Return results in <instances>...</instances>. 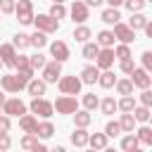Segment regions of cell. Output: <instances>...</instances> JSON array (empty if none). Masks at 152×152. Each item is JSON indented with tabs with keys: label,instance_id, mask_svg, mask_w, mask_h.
Returning a JSON list of instances; mask_svg holds the SVG:
<instances>
[{
	"label": "cell",
	"instance_id": "6da1fadb",
	"mask_svg": "<svg viewBox=\"0 0 152 152\" xmlns=\"http://www.w3.org/2000/svg\"><path fill=\"white\" fill-rule=\"evenodd\" d=\"M52 109H57V114H74V112L78 109V102H76L74 95H64V93H62V95L55 100Z\"/></svg>",
	"mask_w": 152,
	"mask_h": 152
},
{
	"label": "cell",
	"instance_id": "7a4b0ae2",
	"mask_svg": "<svg viewBox=\"0 0 152 152\" xmlns=\"http://www.w3.org/2000/svg\"><path fill=\"white\" fill-rule=\"evenodd\" d=\"M33 24H36V28L43 31V33H55V31L59 28V21L52 19L50 14H38V17H33Z\"/></svg>",
	"mask_w": 152,
	"mask_h": 152
},
{
	"label": "cell",
	"instance_id": "3957f363",
	"mask_svg": "<svg viewBox=\"0 0 152 152\" xmlns=\"http://www.w3.org/2000/svg\"><path fill=\"white\" fill-rule=\"evenodd\" d=\"M57 81H59V93H64V95H78L81 78H76V76H59Z\"/></svg>",
	"mask_w": 152,
	"mask_h": 152
},
{
	"label": "cell",
	"instance_id": "277c9868",
	"mask_svg": "<svg viewBox=\"0 0 152 152\" xmlns=\"http://www.w3.org/2000/svg\"><path fill=\"white\" fill-rule=\"evenodd\" d=\"M14 12H17L21 24H31L33 21V5H31V0H19L14 5Z\"/></svg>",
	"mask_w": 152,
	"mask_h": 152
},
{
	"label": "cell",
	"instance_id": "5b68a950",
	"mask_svg": "<svg viewBox=\"0 0 152 152\" xmlns=\"http://www.w3.org/2000/svg\"><path fill=\"white\" fill-rule=\"evenodd\" d=\"M62 76V62H45L43 66V81L45 83H57V78Z\"/></svg>",
	"mask_w": 152,
	"mask_h": 152
},
{
	"label": "cell",
	"instance_id": "8992f818",
	"mask_svg": "<svg viewBox=\"0 0 152 152\" xmlns=\"http://www.w3.org/2000/svg\"><path fill=\"white\" fill-rule=\"evenodd\" d=\"M2 114H7V116H21V114H26V104L19 97L5 100L2 102Z\"/></svg>",
	"mask_w": 152,
	"mask_h": 152
},
{
	"label": "cell",
	"instance_id": "52a82bcc",
	"mask_svg": "<svg viewBox=\"0 0 152 152\" xmlns=\"http://www.w3.org/2000/svg\"><path fill=\"white\" fill-rule=\"evenodd\" d=\"M114 38H119L121 43H133L135 40V31L131 28V26H126V24H121V21H116L114 24Z\"/></svg>",
	"mask_w": 152,
	"mask_h": 152
},
{
	"label": "cell",
	"instance_id": "ba28073f",
	"mask_svg": "<svg viewBox=\"0 0 152 152\" xmlns=\"http://www.w3.org/2000/svg\"><path fill=\"white\" fill-rule=\"evenodd\" d=\"M31 112L38 114V116H45V119H48V116H52L55 109H52V104H50L48 100H43V97H33V100H31Z\"/></svg>",
	"mask_w": 152,
	"mask_h": 152
},
{
	"label": "cell",
	"instance_id": "9c48e42d",
	"mask_svg": "<svg viewBox=\"0 0 152 152\" xmlns=\"http://www.w3.org/2000/svg\"><path fill=\"white\" fill-rule=\"evenodd\" d=\"M112 64H114V50L112 48H104V50L100 48V52L95 55V66L97 69H109Z\"/></svg>",
	"mask_w": 152,
	"mask_h": 152
},
{
	"label": "cell",
	"instance_id": "30bf717a",
	"mask_svg": "<svg viewBox=\"0 0 152 152\" xmlns=\"http://www.w3.org/2000/svg\"><path fill=\"white\" fill-rule=\"evenodd\" d=\"M0 86H2V90H7V93H19V90L24 88V83L17 78V74H5V76L0 78Z\"/></svg>",
	"mask_w": 152,
	"mask_h": 152
},
{
	"label": "cell",
	"instance_id": "8fae6325",
	"mask_svg": "<svg viewBox=\"0 0 152 152\" xmlns=\"http://www.w3.org/2000/svg\"><path fill=\"white\" fill-rule=\"evenodd\" d=\"M50 55H52L57 62H66V59H69V48H66V43H62V40L50 43Z\"/></svg>",
	"mask_w": 152,
	"mask_h": 152
},
{
	"label": "cell",
	"instance_id": "7c38bea8",
	"mask_svg": "<svg viewBox=\"0 0 152 152\" xmlns=\"http://www.w3.org/2000/svg\"><path fill=\"white\" fill-rule=\"evenodd\" d=\"M131 81H133V86H138V88H150V83H152L147 69H133V71H131Z\"/></svg>",
	"mask_w": 152,
	"mask_h": 152
},
{
	"label": "cell",
	"instance_id": "4fadbf2b",
	"mask_svg": "<svg viewBox=\"0 0 152 152\" xmlns=\"http://www.w3.org/2000/svg\"><path fill=\"white\" fill-rule=\"evenodd\" d=\"M71 17H74V21L83 24V21L88 19V5H86V2H81V0H76V2L71 5Z\"/></svg>",
	"mask_w": 152,
	"mask_h": 152
},
{
	"label": "cell",
	"instance_id": "5bb4252c",
	"mask_svg": "<svg viewBox=\"0 0 152 152\" xmlns=\"http://www.w3.org/2000/svg\"><path fill=\"white\" fill-rule=\"evenodd\" d=\"M21 147H24V150L45 152V145H40V142H38V135H36V133H26V135L21 138Z\"/></svg>",
	"mask_w": 152,
	"mask_h": 152
},
{
	"label": "cell",
	"instance_id": "9a60e30c",
	"mask_svg": "<svg viewBox=\"0 0 152 152\" xmlns=\"http://www.w3.org/2000/svg\"><path fill=\"white\" fill-rule=\"evenodd\" d=\"M26 90H28V95H33V97H43V95H45V81L31 78V81L26 83Z\"/></svg>",
	"mask_w": 152,
	"mask_h": 152
},
{
	"label": "cell",
	"instance_id": "2e32d148",
	"mask_svg": "<svg viewBox=\"0 0 152 152\" xmlns=\"http://www.w3.org/2000/svg\"><path fill=\"white\" fill-rule=\"evenodd\" d=\"M14 45H10V43H5V45H0V59L5 62V64H10V66H14Z\"/></svg>",
	"mask_w": 152,
	"mask_h": 152
},
{
	"label": "cell",
	"instance_id": "e0dca14e",
	"mask_svg": "<svg viewBox=\"0 0 152 152\" xmlns=\"http://www.w3.org/2000/svg\"><path fill=\"white\" fill-rule=\"evenodd\" d=\"M36 124H38V121H36L33 114H21V116H19V126H21L24 133H33V131H36Z\"/></svg>",
	"mask_w": 152,
	"mask_h": 152
},
{
	"label": "cell",
	"instance_id": "ac0fdd59",
	"mask_svg": "<svg viewBox=\"0 0 152 152\" xmlns=\"http://www.w3.org/2000/svg\"><path fill=\"white\" fill-rule=\"evenodd\" d=\"M97 76H100V69L97 66H86L83 71H81V83H95L97 81Z\"/></svg>",
	"mask_w": 152,
	"mask_h": 152
},
{
	"label": "cell",
	"instance_id": "d6986e66",
	"mask_svg": "<svg viewBox=\"0 0 152 152\" xmlns=\"http://www.w3.org/2000/svg\"><path fill=\"white\" fill-rule=\"evenodd\" d=\"M88 145L95 147V150H104L107 147V135L104 133H93V135H88Z\"/></svg>",
	"mask_w": 152,
	"mask_h": 152
},
{
	"label": "cell",
	"instance_id": "ffe728a7",
	"mask_svg": "<svg viewBox=\"0 0 152 152\" xmlns=\"http://www.w3.org/2000/svg\"><path fill=\"white\" fill-rule=\"evenodd\" d=\"M133 17H131V21H128V26L133 28V31H138V28H145V24L150 21L145 14H140V12H131Z\"/></svg>",
	"mask_w": 152,
	"mask_h": 152
},
{
	"label": "cell",
	"instance_id": "44dd1931",
	"mask_svg": "<svg viewBox=\"0 0 152 152\" xmlns=\"http://www.w3.org/2000/svg\"><path fill=\"white\" fill-rule=\"evenodd\" d=\"M38 138H50L52 133H55V126L50 124V121H43V124H36V131H33Z\"/></svg>",
	"mask_w": 152,
	"mask_h": 152
},
{
	"label": "cell",
	"instance_id": "7402d4cb",
	"mask_svg": "<svg viewBox=\"0 0 152 152\" xmlns=\"http://www.w3.org/2000/svg\"><path fill=\"white\" fill-rule=\"evenodd\" d=\"M71 142H74L76 147H86V145H88V133H86L83 128H76V131L71 133Z\"/></svg>",
	"mask_w": 152,
	"mask_h": 152
},
{
	"label": "cell",
	"instance_id": "603a6c76",
	"mask_svg": "<svg viewBox=\"0 0 152 152\" xmlns=\"http://www.w3.org/2000/svg\"><path fill=\"white\" fill-rule=\"evenodd\" d=\"M104 24H116L119 19H121V14H119V10L116 7H109V10H104L102 12V17H100Z\"/></svg>",
	"mask_w": 152,
	"mask_h": 152
},
{
	"label": "cell",
	"instance_id": "cb8c5ba5",
	"mask_svg": "<svg viewBox=\"0 0 152 152\" xmlns=\"http://www.w3.org/2000/svg\"><path fill=\"white\" fill-rule=\"evenodd\" d=\"M97 45L100 48H112L114 45V33L112 31H100L97 33Z\"/></svg>",
	"mask_w": 152,
	"mask_h": 152
},
{
	"label": "cell",
	"instance_id": "d4e9b609",
	"mask_svg": "<svg viewBox=\"0 0 152 152\" xmlns=\"http://www.w3.org/2000/svg\"><path fill=\"white\" fill-rule=\"evenodd\" d=\"M97 83H100L102 88H112V86L116 83V78H114V74H112L109 69H104V71H102V74L97 76Z\"/></svg>",
	"mask_w": 152,
	"mask_h": 152
},
{
	"label": "cell",
	"instance_id": "484cf974",
	"mask_svg": "<svg viewBox=\"0 0 152 152\" xmlns=\"http://www.w3.org/2000/svg\"><path fill=\"white\" fill-rule=\"evenodd\" d=\"M114 86H116L119 95H131V93H133V81H131V78H121V81H116Z\"/></svg>",
	"mask_w": 152,
	"mask_h": 152
},
{
	"label": "cell",
	"instance_id": "4316f807",
	"mask_svg": "<svg viewBox=\"0 0 152 152\" xmlns=\"http://www.w3.org/2000/svg\"><path fill=\"white\" fill-rule=\"evenodd\" d=\"M131 114L135 116V121H142V124H145V121L150 119V107H147V104H142V107H133Z\"/></svg>",
	"mask_w": 152,
	"mask_h": 152
},
{
	"label": "cell",
	"instance_id": "83f0119b",
	"mask_svg": "<svg viewBox=\"0 0 152 152\" xmlns=\"http://www.w3.org/2000/svg\"><path fill=\"white\" fill-rule=\"evenodd\" d=\"M119 126H121V131H128V133H133V126H135V116H133L131 112H126V114L121 116Z\"/></svg>",
	"mask_w": 152,
	"mask_h": 152
},
{
	"label": "cell",
	"instance_id": "f1b7e54d",
	"mask_svg": "<svg viewBox=\"0 0 152 152\" xmlns=\"http://www.w3.org/2000/svg\"><path fill=\"white\" fill-rule=\"evenodd\" d=\"M74 121H76L78 128H86V126L90 124V114H88V109H83V112H74Z\"/></svg>",
	"mask_w": 152,
	"mask_h": 152
},
{
	"label": "cell",
	"instance_id": "f546056e",
	"mask_svg": "<svg viewBox=\"0 0 152 152\" xmlns=\"http://www.w3.org/2000/svg\"><path fill=\"white\" fill-rule=\"evenodd\" d=\"M138 142H145V145H152V128L150 126H142V128H138Z\"/></svg>",
	"mask_w": 152,
	"mask_h": 152
},
{
	"label": "cell",
	"instance_id": "4dcf8cb0",
	"mask_svg": "<svg viewBox=\"0 0 152 152\" xmlns=\"http://www.w3.org/2000/svg\"><path fill=\"white\" fill-rule=\"evenodd\" d=\"M50 17H52V19H57V21H59V19H64V17H66V7H64L62 2H55V5L50 7Z\"/></svg>",
	"mask_w": 152,
	"mask_h": 152
},
{
	"label": "cell",
	"instance_id": "1f68e13d",
	"mask_svg": "<svg viewBox=\"0 0 152 152\" xmlns=\"http://www.w3.org/2000/svg\"><path fill=\"white\" fill-rule=\"evenodd\" d=\"M45 43H48V38L43 31H36L33 36H28V45H33V48H43Z\"/></svg>",
	"mask_w": 152,
	"mask_h": 152
},
{
	"label": "cell",
	"instance_id": "d6a6232c",
	"mask_svg": "<svg viewBox=\"0 0 152 152\" xmlns=\"http://www.w3.org/2000/svg\"><path fill=\"white\" fill-rule=\"evenodd\" d=\"M28 66L36 71V69H43L45 66V55H40V52H36V55H31L28 57Z\"/></svg>",
	"mask_w": 152,
	"mask_h": 152
},
{
	"label": "cell",
	"instance_id": "836d02e7",
	"mask_svg": "<svg viewBox=\"0 0 152 152\" xmlns=\"http://www.w3.org/2000/svg\"><path fill=\"white\" fill-rule=\"evenodd\" d=\"M133 107H135V100H133L131 95H124V97L116 102V109H121V112H131Z\"/></svg>",
	"mask_w": 152,
	"mask_h": 152
},
{
	"label": "cell",
	"instance_id": "e575fe53",
	"mask_svg": "<svg viewBox=\"0 0 152 152\" xmlns=\"http://www.w3.org/2000/svg\"><path fill=\"white\" fill-rule=\"evenodd\" d=\"M97 52H100V45H97V43H86V45H83V57H86V59H95Z\"/></svg>",
	"mask_w": 152,
	"mask_h": 152
},
{
	"label": "cell",
	"instance_id": "d590c367",
	"mask_svg": "<svg viewBox=\"0 0 152 152\" xmlns=\"http://www.w3.org/2000/svg\"><path fill=\"white\" fill-rule=\"evenodd\" d=\"M97 104H100V100H97V95H95V93H86V95H83V107H86L88 112H90V109H95Z\"/></svg>",
	"mask_w": 152,
	"mask_h": 152
},
{
	"label": "cell",
	"instance_id": "8d00e7d4",
	"mask_svg": "<svg viewBox=\"0 0 152 152\" xmlns=\"http://www.w3.org/2000/svg\"><path fill=\"white\" fill-rule=\"evenodd\" d=\"M74 38H76L78 43H86V40L90 38V28H88V26H78V28H74Z\"/></svg>",
	"mask_w": 152,
	"mask_h": 152
},
{
	"label": "cell",
	"instance_id": "74e56055",
	"mask_svg": "<svg viewBox=\"0 0 152 152\" xmlns=\"http://www.w3.org/2000/svg\"><path fill=\"white\" fill-rule=\"evenodd\" d=\"M121 133V126H119V121H109L107 126H104V135L107 138H116Z\"/></svg>",
	"mask_w": 152,
	"mask_h": 152
},
{
	"label": "cell",
	"instance_id": "f35d334b",
	"mask_svg": "<svg viewBox=\"0 0 152 152\" xmlns=\"http://www.w3.org/2000/svg\"><path fill=\"white\" fill-rule=\"evenodd\" d=\"M100 107H102V114H114V112H116V102H114V97H104Z\"/></svg>",
	"mask_w": 152,
	"mask_h": 152
},
{
	"label": "cell",
	"instance_id": "ab89813d",
	"mask_svg": "<svg viewBox=\"0 0 152 152\" xmlns=\"http://www.w3.org/2000/svg\"><path fill=\"white\" fill-rule=\"evenodd\" d=\"M12 45L19 48V50H21V48H28V36H26V33H17L14 40H12Z\"/></svg>",
	"mask_w": 152,
	"mask_h": 152
},
{
	"label": "cell",
	"instance_id": "60d3db41",
	"mask_svg": "<svg viewBox=\"0 0 152 152\" xmlns=\"http://www.w3.org/2000/svg\"><path fill=\"white\" fill-rule=\"evenodd\" d=\"M114 57H119V59H126V57H131V48H128V43H121V45L114 50Z\"/></svg>",
	"mask_w": 152,
	"mask_h": 152
},
{
	"label": "cell",
	"instance_id": "b9f144b4",
	"mask_svg": "<svg viewBox=\"0 0 152 152\" xmlns=\"http://www.w3.org/2000/svg\"><path fill=\"white\" fill-rule=\"evenodd\" d=\"M121 147H124V150H128V152H131V150H135V147H138V138H135V135H126V138L121 140Z\"/></svg>",
	"mask_w": 152,
	"mask_h": 152
},
{
	"label": "cell",
	"instance_id": "7bdbcfd3",
	"mask_svg": "<svg viewBox=\"0 0 152 152\" xmlns=\"http://www.w3.org/2000/svg\"><path fill=\"white\" fill-rule=\"evenodd\" d=\"M124 2H126V7H128L131 12H140V10L147 5L145 0H124Z\"/></svg>",
	"mask_w": 152,
	"mask_h": 152
},
{
	"label": "cell",
	"instance_id": "ee69618b",
	"mask_svg": "<svg viewBox=\"0 0 152 152\" xmlns=\"http://www.w3.org/2000/svg\"><path fill=\"white\" fill-rule=\"evenodd\" d=\"M133 69H135V64H133V59H131V57L121 59V71H124V74H131Z\"/></svg>",
	"mask_w": 152,
	"mask_h": 152
},
{
	"label": "cell",
	"instance_id": "f6af8a7d",
	"mask_svg": "<svg viewBox=\"0 0 152 152\" xmlns=\"http://www.w3.org/2000/svg\"><path fill=\"white\" fill-rule=\"evenodd\" d=\"M0 12H5V14L14 12V0H0Z\"/></svg>",
	"mask_w": 152,
	"mask_h": 152
},
{
	"label": "cell",
	"instance_id": "bcb514c9",
	"mask_svg": "<svg viewBox=\"0 0 152 152\" xmlns=\"http://www.w3.org/2000/svg\"><path fill=\"white\" fill-rule=\"evenodd\" d=\"M14 66H17V69L28 66V57H26V55H14Z\"/></svg>",
	"mask_w": 152,
	"mask_h": 152
},
{
	"label": "cell",
	"instance_id": "7dc6e473",
	"mask_svg": "<svg viewBox=\"0 0 152 152\" xmlns=\"http://www.w3.org/2000/svg\"><path fill=\"white\" fill-rule=\"evenodd\" d=\"M140 102H142V104H147V107L152 104V93H150L147 88H142V93H140Z\"/></svg>",
	"mask_w": 152,
	"mask_h": 152
},
{
	"label": "cell",
	"instance_id": "c3c4849f",
	"mask_svg": "<svg viewBox=\"0 0 152 152\" xmlns=\"http://www.w3.org/2000/svg\"><path fill=\"white\" fill-rule=\"evenodd\" d=\"M7 131H10V116L0 114V133H7Z\"/></svg>",
	"mask_w": 152,
	"mask_h": 152
},
{
	"label": "cell",
	"instance_id": "681fc988",
	"mask_svg": "<svg viewBox=\"0 0 152 152\" xmlns=\"http://www.w3.org/2000/svg\"><path fill=\"white\" fill-rule=\"evenodd\" d=\"M142 66H145L147 71L152 69V52H150V50H147V52H142Z\"/></svg>",
	"mask_w": 152,
	"mask_h": 152
},
{
	"label": "cell",
	"instance_id": "f907efd6",
	"mask_svg": "<svg viewBox=\"0 0 152 152\" xmlns=\"http://www.w3.org/2000/svg\"><path fill=\"white\" fill-rule=\"evenodd\" d=\"M10 145H12L10 135L7 133H0V150H10Z\"/></svg>",
	"mask_w": 152,
	"mask_h": 152
},
{
	"label": "cell",
	"instance_id": "816d5d0a",
	"mask_svg": "<svg viewBox=\"0 0 152 152\" xmlns=\"http://www.w3.org/2000/svg\"><path fill=\"white\" fill-rule=\"evenodd\" d=\"M102 2H104V0H86L88 7H97V5H102Z\"/></svg>",
	"mask_w": 152,
	"mask_h": 152
},
{
	"label": "cell",
	"instance_id": "f5cc1de1",
	"mask_svg": "<svg viewBox=\"0 0 152 152\" xmlns=\"http://www.w3.org/2000/svg\"><path fill=\"white\" fill-rule=\"evenodd\" d=\"M104 2H109L112 7H119V5H124V0H104Z\"/></svg>",
	"mask_w": 152,
	"mask_h": 152
},
{
	"label": "cell",
	"instance_id": "db71d44e",
	"mask_svg": "<svg viewBox=\"0 0 152 152\" xmlns=\"http://www.w3.org/2000/svg\"><path fill=\"white\" fill-rule=\"evenodd\" d=\"M2 102H5V93L0 90V107H2Z\"/></svg>",
	"mask_w": 152,
	"mask_h": 152
},
{
	"label": "cell",
	"instance_id": "11a10c76",
	"mask_svg": "<svg viewBox=\"0 0 152 152\" xmlns=\"http://www.w3.org/2000/svg\"><path fill=\"white\" fill-rule=\"evenodd\" d=\"M55 2H64V0H55Z\"/></svg>",
	"mask_w": 152,
	"mask_h": 152
},
{
	"label": "cell",
	"instance_id": "9f6ffc18",
	"mask_svg": "<svg viewBox=\"0 0 152 152\" xmlns=\"http://www.w3.org/2000/svg\"><path fill=\"white\" fill-rule=\"evenodd\" d=\"M0 66H2V59H0Z\"/></svg>",
	"mask_w": 152,
	"mask_h": 152
},
{
	"label": "cell",
	"instance_id": "6f0895ef",
	"mask_svg": "<svg viewBox=\"0 0 152 152\" xmlns=\"http://www.w3.org/2000/svg\"><path fill=\"white\" fill-rule=\"evenodd\" d=\"M145 2H150V0H145Z\"/></svg>",
	"mask_w": 152,
	"mask_h": 152
}]
</instances>
